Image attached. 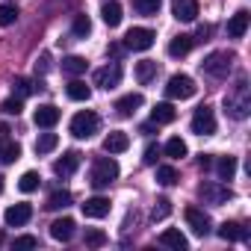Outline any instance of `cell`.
I'll list each match as a JSON object with an SVG mask.
<instances>
[{
	"label": "cell",
	"mask_w": 251,
	"mask_h": 251,
	"mask_svg": "<svg viewBox=\"0 0 251 251\" xmlns=\"http://www.w3.org/2000/svg\"><path fill=\"white\" fill-rule=\"evenodd\" d=\"M225 109H227V115L230 118H248V109H251V100H248V86H245V77H239L236 80V86H233V92L225 98Z\"/></svg>",
	"instance_id": "1"
},
{
	"label": "cell",
	"mask_w": 251,
	"mask_h": 251,
	"mask_svg": "<svg viewBox=\"0 0 251 251\" xmlns=\"http://www.w3.org/2000/svg\"><path fill=\"white\" fill-rule=\"evenodd\" d=\"M115 177H118V163L112 160V154L109 157H98L95 166H92V186L95 189H106Z\"/></svg>",
	"instance_id": "2"
},
{
	"label": "cell",
	"mask_w": 251,
	"mask_h": 251,
	"mask_svg": "<svg viewBox=\"0 0 251 251\" xmlns=\"http://www.w3.org/2000/svg\"><path fill=\"white\" fill-rule=\"evenodd\" d=\"M98 127H100V118H98V112H92V109H83V112H77V115L71 118V136H77V139L95 136Z\"/></svg>",
	"instance_id": "3"
},
{
	"label": "cell",
	"mask_w": 251,
	"mask_h": 251,
	"mask_svg": "<svg viewBox=\"0 0 251 251\" xmlns=\"http://www.w3.org/2000/svg\"><path fill=\"white\" fill-rule=\"evenodd\" d=\"M201 68H204L210 77L225 80V77L230 74V68H233V53H227V50H216V53H210V56L201 62Z\"/></svg>",
	"instance_id": "4"
},
{
	"label": "cell",
	"mask_w": 251,
	"mask_h": 251,
	"mask_svg": "<svg viewBox=\"0 0 251 251\" xmlns=\"http://www.w3.org/2000/svg\"><path fill=\"white\" fill-rule=\"evenodd\" d=\"M198 92V86H195V80L189 77V74H175L172 80H169V86H166V95L172 98V100H186V98H192Z\"/></svg>",
	"instance_id": "5"
},
{
	"label": "cell",
	"mask_w": 251,
	"mask_h": 251,
	"mask_svg": "<svg viewBox=\"0 0 251 251\" xmlns=\"http://www.w3.org/2000/svg\"><path fill=\"white\" fill-rule=\"evenodd\" d=\"M198 195L204 198V204H225V201L233 198V192L225 183H219V180H204L198 186Z\"/></svg>",
	"instance_id": "6"
},
{
	"label": "cell",
	"mask_w": 251,
	"mask_h": 251,
	"mask_svg": "<svg viewBox=\"0 0 251 251\" xmlns=\"http://www.w3.org/2000/svg\"><path fill=\"white\" fill-rule=\"evenodd\" d=\"M154 39H157L154 30H148V27H133L127 36H124V48H127V50H148V48L154 45Z\"/></svg>",
	"instance_id": "7"
},
{
	"label": "cell",
	"mask_w": 251,
	"mask_h": 251,
	"mask_svg": "<svg viewBox=\"0 0 251 251\" xmlns=\"http://www.w3.org/2000/svg\"><path fill=\"white\" fill-rule=\"evenodd\" d=\"M192 133L198 136H213L216 133V115L210 106H198L195 115H192Z\"/></svg>",
	"instance_id": "8"
},
{
	"label": "cell",
	"mask_w": 251,
	"mask_h": 251,
	"mask_svg": "<svg viewBox=\"0 0 251 251\" xmlns=\"http://www.w3.org/2000/svg\"><path fill=\"white\" fill-rule=\"evenodd\" d=\"M121 83V65L118 62H109V65H103V68H98L95 71V86H100V89H115Z\"/></svg>",
	"instance_id": "9"
},
{
	"label": "cell",
	"mask_w": 251,
	"mask_h": 251,
	"mask_svg": "<svg viewBox=\"0 0 251 251\" xmlns=\"http://www.w3.org/2000/svg\"><path fill=\"white\" fill-rule=\"evenodd\" d=\"M183 216H186V225H189L198 236H207V233L213 230V222H210V216H207L204 210H198V207H186Z\"/></svg>",
	"instance_id": "10"
},
{
	"label": "cell",
	"mask_w": 251,
	"mask_h": 251,
	"mask_svg": "<svg viewBox=\"0 0 251 251\" xmlns=\"http://www.w3.org/2000/svg\"><path fill=\"white\" fill-rule=\"evenodd\" d=\"M3 219H6L9 227H21V225H27V222L33 219V207H30V204H12V207L3 213Z\"/></svg>",
	"instance_id": "11"
},
{
	"label": "cell",
	"mask_w": 251,
	"mask_h": 251,
	"mask_svg": "<svg viewBox=\"0 0 251 251\" xmlns=\"http://www.w3.org/2000/svg\"><path fill=\"white\" fill-rule=\"evenodd\" d=\"M172 15L177 21H183V24L195 21L198 18V0H175V3H172Z\"/></svg>",
	"instance_id": "12"
},
{
	"label": "cell",
	"mask_w": 251,
	"mask_h": 251,
	"mask_svg": "<svg viewBox=\"0 0 251 251\" xmlns=\"http://www.w3.org/2000/svg\"><path fill=\"white\" fill-rule=\"evenodd\" d=\"M109 198H103V195H95V198H89L86 204H83V216L86 219H103V216H109Z\"/></svg>",
	"instance_id": "13"
},
{
	"label": "cell",
	"mask_w": 251,
	"mask_h": 251,
	"mask_svg": "<svg viewBox=\"0 0 251 251\" xmlns=\"http://www.w3.org/2000/svg\"><path fill=\"white\" fill-rule=\"evenodd\" d=\"M77 166H80V154H77V151H65V154L53 163V172H56L59 177H71V175L77 172Z\"/></svg>",
	"instance_id": "14"
},
{
	"label": "cell",
	"mask_w": 251,
	"mask_h": 251,
	"mask_svg": "<svg viewBox=\"0 0 251 251\" xmlns=\"http://www.w3.org/2000/svg\"><path fill=\"white\" fill-rule=\"evenodd\" d=\"M33 121H36V127H53V124L59 121V109L53 103H42L33 112Z\"/></svg>",
	"instance_id": "15"
},
{
	"label": "cell",
	"mask_w": 251,
	"mask_h": 251,
	"mask_svg": "<svg viewBox=\"0 0 251 251\" xmlns=\"http://www.w3.org/2000/svg\"><path fill=\"white\" fill-rule=\"evenodd\" d=\"M127 148H130V136L121 133V130H112V133L103 139V151H106V154H124Z\"/></svg>",
	"instance_id": "16"
},
{
	"label": "cell",
	"mask_w": 251,
	"mask_h": 251,
	"mask_svg": "<svg viewBox=\"0 0 251 251\" xmlns=\"http://www.w3.org/2000/svg\"><path fill=\"white\" fill-rule=\"evenodd\" d=\"M248 24H251V15H248L245 9H239V12L230 15V21H227V36H230V39H242V36L248 33Z\"/></svg>",
	"instance_id": "17"
},
{
	"label": "cell",
	"mask_w": 251,
	"mask_h": 251,
	"mask_svg": "<svg viewBox=\"0 0 251 251\" xmlns=\"http://www.w3.org/2000/svg\"><path fill=\"white\" fill-rule=\"evenodd\" d=\"M142 103H145V98H142L139 92H130V95H124V98H121V100L115 103V112L127 118V115H133V112H136V109H139Z\"/></svg>",
	"instance_id": "18"
},
{
	"label": "cell",
	"mask_w": 251,
	"mask_h": 251,
	"mask_svg": "<svg viewBox=\"0 0 251 251\" xmlns=\"http://www.w3.org/2000/svg\"><path fill=\"white\" fill-rule=\"evenodd\" d=\"M74 227H77L74 219H68V216H65V219H56V222L50 225V236H53L56 242H68V239L74 236Z\"/></svg>",
	"instance_id": "19"
},
{
	"label": "cell",
	"mask_w": 251,
	"mask_h": 251,
	"mask_svg": "<svg viewBox=\"0 0 251 251\" xmlns=\"http://www.w3.org/2000/svg\"><path fill=\"white\" fill-rule=\"evenodd\" d=\"M192 45H195V36L180 33V36H175V39L169 42V56H186V53L192 50Z\"/></svg>",
	"instance_id": "20"
},
{
	"label": "cell",
	"mask_w": 251,
	"mask_h": 251,
	"mask_svg": "<svg viewBox=\"0 0 251 251\" xmlns=\"http://www.w3.org/2000/svg\"><path fill=\"white\" fill-rule=\"evenodd\" d=\"M219 236H222L225 242H236V239H248V230H245L239 222H225V225L219 227Z\"/></svg>",
	"instance_id": "21"
},
{
	"label": "cell",
	"mask_w": 251,
	"mask_h": 251,
	"mask_svg": "<svg viewBox=\"0 0 251 251\" xmlns=\"http://www.w3.org/2000/svg\"><path fill=\"white\" fill-rule=\"evenodd\" d=\"M157 71H160V65H157L154 59H142V62H136V80H139L142 86H148V83L157 77Z\"/></svg>",
	"instance_id": "22"
},
{
	"label": "cell",
	"mask_w": 251,
	"mask_h": 251,
	"mask_svg": "<svg viewBox=\"0 0 251 251\" xmlns=\"http://www.w3.org/2000/svg\"><path fill=\"white\" fill-rule=\"evenodd\" d=\"M177 118V109L172 106V103H157L154 109H151V121L154 124H172Z\"/></svg>",
	"instance_id": "23"
},
{
	"label": "cell",
	"mask_w": 251,
	"mask_h": 251,
	"mask_svg": "<svg viewBox=\"0 0 251 251\" xmlns=\"http://www.w3.org/2000/svg\"><path fill=\"white\" fill-rule=\"evenodd\" d=\"M216 175H219V180H233V175H236V157H219L216 160Z\"/></svg>",
	"instance_id": "24"
},
{
	"label": "cell",
	"mask_w": 251,
	"mask_h": 251,
	"mask_svg": "<svg viewBox=\"0 0 251 251\" xmlns=\"http://www.w3.org/2000/svg\"><path fill=\"white\" fill-rule=\"evenodd\" d=\"M100 18H103V24H106V27H118V24H121V3H115V0L103 3Z\"/></svg>",
	"instance_id": "25"
},
{
	"label": "cell",
	"mask_w": 251,
	"mask_h": 251,
	"mask_svg": "<svg viewBox=\"0 0 251 251\" xmlns=\"http://www.w3.org/2000/svg\"><path fill=\"white\" fill-rule=\"evenodd\" d=\"M160 242L163 245H169V248H177V251H183L189 242H186V236L180 233V230H175V227H169V230H163L160 233Z\"/></svg>",
	"instance_id": "26"
},
{
	"label": "cell",
	"mask_w": 251,
	"mask_h": 251,
	"mask_svg": "<svg viewBox=\"0 0 251 251\" xmlns=\"http://www.w3.org/2000/svg\"><path fill=\"white\" fill-rule=\"evenodd\" d=\"M65 95H68L71 100H89V98H92V89H89L83 80H71V83L65 86Z\"/></svg>",
	"instance_id": "27"
},
{
	"label": "cell",
	"mask_w": 251,
	"mask_h": 251,
	"mask_svg": "<svg viewBox=\"0 0 251 251\" xmlns=\"http://www.w3.org/2000/svg\"><path fill=\"white\" fill-rule=\"evenodd\" d=\"M86 68H89V62H86L83 56H65V59H62V71H65V74H71V77L86 74Z\"/></svg>",
	"instance_id": "28"
},
{
	"label": "cell",
	"mask_w": 251,
	"mask_h": 251,
	"mask_svg": "<svg viewBox=\"0 0 251 251\" xmlns=\"http://www.w3.org/2000/svg\"><path fill=\"white\" fill-rule=\"evenodd\" d=\"M163 151H166V157H172V160H183V157H186V142H183L180 136H172Z\"/></svg>",
	"instance_id": "29"
},
{
	"label": "cell",
	"mask_w": 251,
	"mask_h": 251,
	"mask_svg": "<svg viewBox=\"0 0 251 251\" xmlns=\"http://www.w3.org/2000/svg\"><path fill=\"white\" fill-rule=\"evenodd\" d=\"M130 3H133V9H136L139 15L151 18V15H157V12H160V6H163V0H130Z\"/></svg>",
	"instance_id": "30"
},
{
	"label": "cell",
	"mask_w": 251,
	"mask_h": 251,
	"mask_svg": "<svg viewBox=\"0 0 251 251\" xmlns=\"http://www.w3.org/2000/svg\"><path fill=\"white\" fill-rule=\"evenodd\" d=\"M56 145H59V136H56V133H42V136L36 139V154H50Z\"/></svg>",
	"instance_id": "31"
},
{
	"label": "cell",
	"mask_w": 251,
	"mask_h": 251,
	"mask_svg": "<svg viewBox=\"0 0 251 251\" xmlns=\"http://www.w3.org/2000/svg\"><path fill=\"white\" fill-rule=\"evenodd\" d=\"M68 204H71V192H68V189H59V192H53V195L48 198L45 207H48V210H65Z\"/></svg>",
	"instance_id": "32"
},
{
	"label": "cell",
	"mask_w": 251,
	"mask_h": 251,
	"mask_svg": "<svg viewBox=\"0 0 251 251\" xmlns=\"http://www.w3.org/2000/svg\"><path fill=\"white\" fill-rule=\"evenodd\" d=\"M71 33H74L77 39H86V36L92 33V21H89V15H74V24H71Z\"/></svg>",
	"instance_id": "33"
},
{
	"label": "cell",
	"mask_w": 251,
	"mask_h": 251,
	"mask_svg": "<svg viewBox=\"0 0 251 251\" xmlns=\"http://www.w3.org/2000/svg\"><path fill=\"white\" fill-rule=\"evenodd\" d=\"M180 177H177V172L172 169V166H157V183L160 186H175Z\"/></svg>",
	"instance_id": "34"
},
{
	"label": "cell",
	"mask_w": 251,
	"mask_h": 251,
	"mask_svg": "<svg viewBox=\"0 0 251 251\" xmlns=\"http://www.w3.org/2000/svg\"><path fill=\"white\" fill-rule=\"evenodd\" d=\"M18 157H21V148H18L15 142H3V145H0V163H3V166L15 163Z\"/></svg>",
	"instance_id": "35"
},
{
	"label": "cell",
	"mask_w": 251,
	"mask_h": 251,
	"mask_svg": "<svg viewBox=\"0 0 251 251\" xmlns=\"http://www.w3.org/2000/svg\"><path fill=\"white\" fill-rule=\"evenodd\" d=\"M39 183H42L39 172H24L21 180H18V189H21V192H33V189H39Z\"/></svg>",
	"instance_id": "36"
},
{
	"label": "cell",
	"mask_w": 251,
	"mask_h": 251,
	"mask_svg": "<svg viewBox=\"0 0 251 251\" xmlns=\"http://www.w3.org/2000/svg\"><path fill=\"white\" fill-rule=\"evenodd\" d=\"M83 242H86L89 248H100V245H106V233H103V230H98V227H86Z\"/></svg>",
	"instance_id": "37"
},
{
	"label": "cell",
	"mask_w": 251,
	"mask_h": 251,
	"mask_svg": "<svg viewBox=\"0 0 251 251\" xmlns=\"http://www.w3.org/2000/svg\"><path fill=\"white\" fill-rule=\"evenodd\" d=\"M15 21H18V6L3 3V6H0V27H12Z\"/></svg>",
	"instance_id": "38"
},
{
	"label": "cell",
	"mask_w": 251,
	"mask_h": 251,
	"mask_svg": "<svg viewBox=\"0 0 251 251\" xmlns=\"http://www.w3.org/2000/svg\"><path fill=\"white\" fill-rule=\"evenodd\" d=\"M169 213H172V201H169V198H157V204H154V210H151V219H154V222H163Z\"/></svg>",
	"instance_id": "39"
},
{
	"label": "cell",
	"mask_w": 251,
	"mask_h": 251,
	"mask_svg": "<svg viewBox=\"0 0 251 251\" xmlns=\"http://www.w3.org/2000/svg\"><path fill=\"white\" fill-rule=\"evenodd\" d=\"M0 109H3L6 115H21V109H24V100H21V98H6Z\"/></svg>",
	"instance_id": "40"
},
{
	"label": "cell",
	"mask_w": 251,
	"mask_h": 251,
	"mask_svg": "<svg viewBox=\"0 0 251 251\" xmlns=\"http://www.w3.org/2000/svg\"><path fill=\"white\" fill-rule=\"evenodd\" d=\"M12 248H15V251H24V248H39V239L27 233V236H18V239L12 242Z\"/></svg>",
	"instance_id": "41"
},
{
	"label": "cell",
	"mask_w": 251,
	"mask_h": 251,
	"mask_svg": "<svg viewBox=\"0 0 251 251\" xmlns=\"http://www.w3.org/2000/svg\"><path fill=\"white\" fill-rule=\"evenodd\" d=\"M12 86H15V92H18V98H27V95H30V92L36 89V86H33L30 80H24V77H18V80H15Z\"/></svg>",
	"instance_id": "42"
},
{
	"label": "cell",
	"mask_w": 251,
	"mask_h": 251,
	"mask_svg": "<svg viewBox=\"0 0 251 251\" xmlns=\"http://www.w3.org/2000/svg\"><path fill=\"white\" fill-rule=\"evenodd\" d=\"M157 157H160V145H148V148H145L142 163H145V166H154V163H157Z\"/></svg>",
	"instance_id": "43"
},
{
	"label": "cell",
	"mask_w": 251,
	"mask_h": 251,
	"mask_svg": "<svg viewBox=\"0 0 251 251\" xmlns=\"http://www.w3.org/2000/svg\"><path fill=\"white\" fill-rule=\"evenodd\" d=\"M48 68H50V56L42 53V56L36 59V74H48Z\"/></svg>",
	"instance_id": "44"
},
{
	"label": "cell",
	"mask_w": 251,
	"mask_h": 251,
	"mask_svg": "<svg viewBox=\"0 0 251 251\" xmlns=\"http://www.w3.org/2000/svg\"><path fill=\"white\" fill-rule=\"evenodd\" d=\"M210 166H213V160H210V154H201V157H198V169H204V172H207Z\"/></svg>",
	"instance_id": "45"
},
{
	"label": "cell",
	"mask_w": 251,
	"mask_h": 251,
	"mask_svg": "<svg viewBox=\"0 0 251 251\" xmlns=\"http://www.w3.org/2000/svg\"><path fill=\"white\" fill-rule=\"evenodd\" d=\"M0 192H3V175H0Z\"/></svg>",
	"instance_id": "46"
},
{
	"label": "cell",
	"mask_w": 251,
	"mask_h": 251,
	"mask_svg": "<svg viewBox=\"0 0 251 251\" xmlns=\"http://www.w3.org/2000/svg\"><path fill=\"white\" fill-rule=\"evenodd\" d=\"M3 239H6V236H3V230H0V245H3Z\"/></svg>",
	"instance_id": "47"
}]
</instances>
